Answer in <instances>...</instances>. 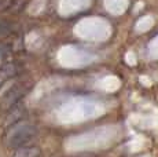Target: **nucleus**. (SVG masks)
I'll return each mask as SVG.
<instances>
[{
	"label": "nucleus",
	"mask_w": 158,
	"mask_h": 157,
	"mask_svg": "<svg viewBox=\"0 0 158 157\" xmlns=\"http://www.w3.org/2000/svg\"><path fill=\"white\" fill-rule=\"evenodd\" d=\"M18 72H19V65L15 62L6 63L4 66H2L0 68V87L4 83H7V81L13 80L18 74Z\"/></svg>",
	"instance_id": "7ed1b4c3"
},
{
	"label": "nucleus",
	"mask_w": 158,
	"mask_h": 157,
	"mask_svg": "<svg viewBox=\"0 0 158 157\" xmlns=\"http://www.w3.org/2000/svg\"><path fill=\"white\" fill-rule=\"evenodd\" d=\"M23 114H25V108L22 106V105H15L14 108H11L10 112H8L7 117H6L4 120V127H10L15 124L17 121H19V120H22Z\"/></svg>",
	"instance_id": "20e7f679"
},
{
	"label": "nucleus",
	"mask_w": 158,
	"mask_h": 157,
	"mask_svg": "<svg viewBox=\"0 0 158 157\" xmlns=\"http://www.w3.org/2000/svg\"><path fill=\"white\" fill-rule=\"evenodd\" d=\"M37 134V128L33 123L28 120H19L15 124L10 125L6 132V145L11 149L25 146L29 141H32Z\"/></svg>",
	"instance_id": "f257e3e1"
},
{
	"label": "nucleus",
	"mask_w": 158,
	"mask_h": 157,
	"mask_svg": "<svg viewBox=\"0 0 158 157\" xmlns=\"http://www.w3.org/2000/svg\"><path fill=\"white\" fill-rule=\"evenodd\" d=\"M2 4H3V2H2V0H0V7H2Z\"/></svg>",
	"instance_id": "423d86ee"
},
{
	"label": "nucleus",
	"mask_w": 158,
	"mask_h": 157,
	"mask_svg": "<svg viewBox=\"0 0 158 157\" xmlns=\"http://www.w3.org/2000/svg\"><path fill=\"white\" fill-rule=\"evenodd\" d=\"M26 91H28V87L23 84L14 86L7 94H4V98L2 101V109H11L15 105H18V102L23 98Z\"/></svg>",
	"instance_id": "f03ea898"
},
{
	"label": "nucleus",
	"mask_w": 158,
	"mask_h": 157,
	"mask_svg": "<svg viewBox=\"0 0 158 157\" xmlns=\"http://www.w3.org/2000/svg\"><path fill=\"white\" fill-rule=\"evenodd\" d=\"M40 153L37 146H21L15 149L11 157H40Z\"/></svg>",
	"instance_id": "39448f33"
}]
</instances>
